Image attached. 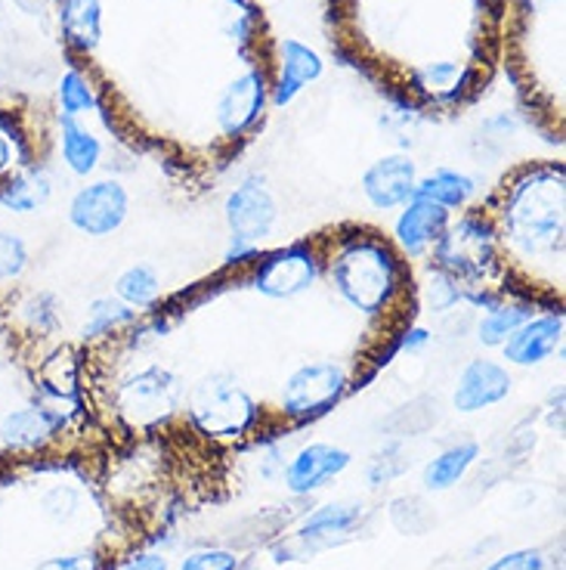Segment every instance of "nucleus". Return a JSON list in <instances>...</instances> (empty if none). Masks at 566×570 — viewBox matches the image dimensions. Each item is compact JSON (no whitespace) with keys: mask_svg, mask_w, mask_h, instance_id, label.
I'll list each match as a JSON object with an SVG mask.
<instances>
[{"mask_svg":"<svg viewBox=\"0 0 566 570\" xmlns=\"http://www.w3.org/2000/svg\"><path fill=\"white\" fill-rule=\"evenodd\" d=\"M66 425V419L57 410L47 406H22L3 415L0 422V441L10 450H38L47 441H53Z\"/></svg>","mask_w":566,"mask_h":570,"instance_id":"obj_16","label":"nucleus"},{"mask_svg":"<svg viewBox=\"0 0 566 570\" xmlns=\"http://www.w3.org/2000/svg\"><path fill=\"white\" fill-rule=\"evenodd\" d=\"M465 81V69L458 62H430L415 71V85L430 97H455Z\"/></svg>","mask_w":566,"mask_h":570,"instance_id":"obj_27","label":"nucleus"},{"mask_svg":"<svg viewBox=\"0 0 566 570\" xmlns=\"http://www.w3.org/2000/svg\"><path fill=\"white\" fill-rule=\"evenodd\" d=\"M486 570H545V556L538 549H520V552L498 558L496 564Z\"/></svg>","mask_w":566,"mask_h":570,"instance_id":"obj_32","label":"nucleus"},{"mask_svg":"<svg viewBox=\"0 0 566 570\" xmlns=\"http://www.w3.org/2000/svg\"><path fill=\"white\" fill-rule=\"evenodd\" d=\"M526 3H529L533 10H542V7H548V3H554V0H526Z\"/></svg>","mask_w":566,"mask_h":570,"instance_id":"obj_38","label":"nucleus"},{"mask_svg":"<svg viewBox=\"0 0 566 570\" xmlns=\"http://www.w3.org/2000/svg\"><path fill=\"white\" fill-rule=\"evenodd\" d=\"M347 370L331 360L304 363L285 379L282 413L291 419H316L326 415L344 394H347Z\"/></svg>","mask_w":566,"mask_h":570,"instance_id":"obj_6","label":"nucleus"},{"mask_svg":"<svg viewBox=\"0 0 566 570\" xmlns=\"http://www.w3.org/2000/svg\"><path fill=\"white\" fill-rule=\"evenodd\" d=\"M446 227H449V208L415 196L399 212L397 224H394V239L409 257H421L439 243Z\"/></svg>","mask_w":566,"mask_h":570,"instance_id":"obj_12","label":"nucleus"},{"mask_svg":"<svg viewBox=\"0 0 566 570\" xmlns=\"http://www.w3.org/2000/svg\"><path fill=\"white\" fill-rule=\"evenodd\" d=\"M418 165L409 156H384L363 174V196L375 212H394L415 199Z\"/></svg>","mask_w":566,"mask_h":570,"instance_id":"obj_10","label":"nucleus"},{"mask_svg":"<svg viewBox=\"0 0 566 570\" xmlns=\"http://www.w3.org/2000/svg\"><path fill=\"white\" fill-rule=\"evenodd\" d=\"M526 320H533V307H529V304H517V301L496 304V307H489L486 316L480 320L477 338H480L483 347H502L517 328L524 326Z\"/></svg>","mask_w":566,"mask_h":570,"instance_id":"obj_23","label":"nucleus"},{"mask_svg":"<svg viewBox=\"0 0 566 570\" xmlns=\"http://www.w3.org/2000/svg\"><path fill=\"white\" fill-rule=\"evenodd\" d=\"M121 570H168V561L149 552V556H137L133 561H128Z\"/></svg>","mask_w":566,"mask_h":570,"instance_id":"obj_36","label":"nucleus"},{"mask_svg":"<svg viewBox=\"0 0 566 570\" xmlns=\"http://www.w3.org/2000/svg\"><path fill=\"white\" fill-rule=\"evenodd\" d=\"M10 168H13V146L0 134V177L10 171Z\"/></svg>","mask_w":566,"mask_h":570,"instance_id":"obj_37","label":"nucleus"},{"mask_svg":"<svg viewBox=\"0 0 566 570\" xmlns=\"http://www.w3.org/2000/svg\"><path fill=\"white\" fill-rule=\"evenodd\" d=\"M59 106H62V118H78L87 109L97 106V97L78 71H66L59 81Z\"/></svg>","mask_w":566,"mask_h":570,"instance_id":"obj_29","label":"nucleus"},{"mask_svg":"<svg viewBox=\"0 0 566 570\" xmlns=\"http://www.w3.org/2000/svg\"><path fill=\"white\" fill-rule=\"evenodd\" d=\"M322 75V59L316 50H310L307 43L291 41L285 38L282 41V75L276 81V94H272V102L276 106H288V102L298 97L304 87L316 81Z\"/></svg>","mask_w":566,"mask_h":570,"instance_id":"obj_17","label":"nucleus"},{"mask_svg":"<svg viewBox=\"0 0 566 570\" xmlns=\"http://www.w3.org/2000/svg\"><path fill=\"white\" fill-rule=\"evenodd\" d=\"M474 180L461 171H453V168H437L434 174L427 177H418V186H415V196L421 199H430L443 205V208H461L467 205V199L474 196Z\"/></svg>","mask_w":566,"mask_h":570,"instance_id":"obj_22","label":"nucleus"},{"mask_svg":"<svg viewBox=\"0 0 566 570\" xmlns=\"http://www.w3.org/2000/svg\"><path fill=\"white\" fill-rule=\"evenodd\" d=\"M115 298L125 301L133 311H149L161 298V279L149 264H133L115 279Z\"/></svg>","mask_w":566,"mask_h":570,"instance_id":"obj_24","label":"nucleus"},{"mask_svg":"<svg viewBox=\"0 0 566 570\" xmlns=\"http://www.w3.org/2000/svg\"><path fill=\"white\" fill-rule=\"evenodd\" d=\"M434 252L449 279H477L496 257V227L486 217L467 214L455 227H446Z\"/></svg>","mask_w":566,"mask_h":570,"instance_id":"obj_5","label":"nucleus"},{"mask_svg":"<svg viewBox=\"0 0 566 570\" xmlns=\"http://www.w3.org/2000/svg\"><path fill=\"white\" fill-rule=\"evenodd\" d=\"M560 342H564V316H533L502 344V354L510 366H538L560 347Z\"/></svg>","mask_w":566,"mask_h":570,"instance_id":"obj_15","label":"nucleus"},{"mask_svg":"<svg viewBox=\"0 0 566 570\" xmlns=\"http://www.w3.org/2000/svg\"><path fill=\"white\" fill-rule=\"evenodd\" d=\"M510 372L508 366H502L498 360H486L477 356L470 360L461 375H458V385H455L453 403L458 413H480L489 410L510 394Z\"/></svg>","mask_w":566,"mask_h":570,"instance_id":"obj_11","label":"nucleus"},{"mask_svg":"<svg viewBox=\"0 0 566 570\" xmlns=\"http://www.w3.org/2000/svg\"><path fill=\"white\" fill-rule=\"evenodd\" d=\"M224 217L232 236L260 245L279 220V202L260 177H245L227 196Z\"/></svg>","mask_w":566,"mask_h":570,"instance_id":"obj_9","label":"nucleus"},{"mask_svg":"<svg viewBox=\"0 0 566 570\" xmlns=\"http://www.w3.org/2000/svg\"><path fill=\"white\" fill-rule=\"evenodd\" d=\"M564 168H536L508 189L502 229L524 257H552L564 248Z\"/></svg>","mask_w":566,"mask_h":570,"instance_id":"obj_1","label":"nucleus"},{"mask_svg":"<svg viewBox=\"0 0 566 570\" xmlns=\"http://www.w3.org/2000/svg\"><path fill=\"white\" fill-rule=\"evenodd\" d=\"M130 196L118 180H93L81 186L69 202L71 227L85 236L102 239L128 220Z\"/></svg>","mask_w":566,"mask_h":570,"instance_id":"obj_8","label":"nucleus"},{"mask_svg":"<svg viewBox=\"0 0 566 570\" xmlns=\"http://www.w3.org/2000/svg\"><path fill=\"white\" fill-rule=\"evenodd\" d=\"M38 570H97L93 552H78V556H59L38 564Z\"/></svg>","mask_w":566,"mask_h":570,"instance_id":"obj_33","label":"nucleus"},{"mask_svg":"<svg viewBox=\"0 0 566 570\" xmlns=\"http://www.w3.org/2000/svg\"><path fill=\"white\" fill-rule=\"evenodd\" d=\"M347 465H350V453L347 450L331 446V443H310V446H304L298 456L288 462L285 487L295 497H307L312 490L326 487L331 478H338Z\"/></svg>","mask_w":566,"mask_h":570,"instance_id":"obj_14","label":"nucleus"},{"mask_svg":"<svg viewBox=\"0 0 566 570\" xmlns=\"http://www.w3.org/2000/svg\"><path fill=\"white\" fill-rule=\"evenodd\" d=\"M319 271H322V261L310 243L288 245L260 261L255 273V288L264 298L272 301L298 298L316 285Z\"/></svg>","mask_w":566,"mask_h":570,"instance_id":"obj_7","label":"nucleus"},{"mask_svg":"<svg viewBox=\"0 0 566 570\" xmlns=\"http://www.w3.org/2000/svg\"><path fill=\"white\" fill-rule=\"evenodd\" d=\"M403 283L397 252L378 239H350L331 257V285L340 298L354 311L366 316H378L397 298Z\"/></svg>","mask_w":566,"mask_h":570,"instance_id":"obj_2","label":"nucleus"},{"mask_svg":"<svg viewBox=\"0 0 566 570\" xmlns=\"http://www.w3.org/2000/svg\"><path fill=\"white\" fill-rule=\"evenodd\" d=\"M59 146H62V158H66L71 174L87 177V174L97 171V165H100L102 158V142L90 130L81 128L75 118H62L59 121Z\"/></svg>","mask_w":566,"mask_h":570,"instance_id":"obj_19","label":"nucleus"},{"mask_svg":"<svg viewBox=\"0 0 566 570\" xmlns=\"http://www.w3.org/2000/svg\"><path fill=\"white\" fill-rule=\"evenodd\" d=\"M183 385L170 370L146 366L118 387V413L133 428H152L168 422L180 410Z\"/></svg>","mask_w":566,"mask_h":570,"instance_id":"obj_4","label":"nucleus"},{"mask_svg":"<svg viewBox=\"0 0 566 570\" xmlns=\"http://www.w3.org/2000/svg\"><path fill=\"white\" fill-rule=\"evenodd\" d=\"M130 323H137V311L128 307L125 301L97 298L87 307V320L81 335H85L87 342H97V338H106V335H112V332L130 326Z\"/></svg>","mask_w":566,"mask_h":570,"instance_id":"obj_25","label":"nucleus"},{"mask_svg":"<svg viewBox=\"0 0 566 570\" xmlns=\"http://www.w3.org/2000/svg\"><path fill=\"white\" fill-rule=\"evenodd\" d=\"M62 35L75 50H93L102 35V7L100 0H62L59 7Z\"/></svg>","mask_w":566,"mask_h":570,"instance_id":"obj_18","label":"nucleus"},{"mask_svg":"<svg viewBox=\"0 0 566 570\" xmlns=\"http://www.w3.org/2000/svg\"><path fill=\"white\" fill-rule=\"evenodd\" d=\"M359 505H322L300 524V537H326V533H344L359 521Z\"/></svg>","mask_w":566,"mask_h":570,"instance_id":"obj_26","label":"nucleus"},{"mask_svg":"<svg viewBox=\"0 0 566 570\" xmlns=\"http://www.w3.org/2000/svg\"><path fill=\"white\" fill-rule=\"evenodd\" d=\"M427 344H430V332L421 326H415V328H409L406 335H403L399 347H403V351H409V354H421Z\"/></svg>","mask_w":566,"mask_h":570,"instance_id":"obj_35","label":"nucleus"},{"mask_svg":"<svg viewBox=\"0 0 566 570\" xmlns=\"http://www.w3.org/2000/svg\"><path fill=\"white\" fill-rule=\"evenodd\" d=\"M260 255V245L248 243V239H239V236H229L227 252H224V264H248V261H255Z\"/></svg>","mask_w":566,"mask_h":570,"instance_id":"obj_34","label":"nucleus"},{"mask_svg":"<svg viewBox=\"0 0 566 570\" xmlns=\"http://www.w3.org/2000/svg\"><path fill=\"white\" fill-rule=\"evenodd\" d=\"M26 320H29L31 328H38V332H50V328L57 326L59 311H57V298L53 295H34V298L26 301Z\"/></svg>","mask_w":566,"mask_h":570,"instance_id":"obj_31","label":"nucleus"},{"mask_svg":"<svg viewBox=\"0 0 566 570\" xmlns=\"http://www.w3.org/2000/svg\"><path fill=\"white\" fill-rule=\"evenodd\" d=\"M186 415L205 438L232 441V438H241L248 428H255L257 403L241 387L239 379H232L227 372H214L189 391Z\"/></svg>","mask_w":566,"mask_h":570,"instance_id":"obj_3","label":"nucleus"},{"mask_svg":"<svg viewBox=\"0 0 566 570\" xmlns=\"http://www.w3.org/2000/svg\"><path fill=\"white\" fill-rule=\"evenodd\" d=\"M29 271V245L13 229H0V283L19 279Z\"/></svg>","mask_w":566,"mask_h":570,"instance_id":"obj_28","label":"nucleus"},{"mask_svg":"<svg viewBox=\"0 0 566 570\" xmlns=\"http://www.w3.org/2000/svg\"><path fill=\"white\" fill-rule=\"evenodd\" d=\"M50 177L43 171H26L0 186V208L13 214H34L50 202Z\"/></svg>","mask_w":566,"mask_h":570,"instance_id":"obj_21","label":"nucleus"},{"mask_svg":"<svg viewBox=\"0 0 566 570\" xmlns=\"http://www.w3.org/2000/svg\"><path fill=\"white\" fill-rule=\"evenodd\" d=\"M239 558L227 552V549H199L189 558H183L180 570H236Z\"/></svg>","mask_w":566,"mask_h":570,"instance_id":"obj_30","label":"nucleus"},{"mask_svg":"<svg viewBox=\"0 0 566 570\" xmlns=\"http://www.w3.org/2000/svg\"><path fill=\"white\" fill-rule=\"evenodd\" d=\"M264 102H267L264 71H245L217 100V128L227 137H239L260 118Z\"/></svg>","mask_w":566,"mask_h":570,"instance_id":"obj_13","label":"nucleus"},{"mask_svg":"<svg viewBox=\"0 0 566 570\" xmlns=\"http://www.w3.org/2000/svg\"><path fill=\"white\" fill-rule=\"evenodd\" d=\"M477 456H480V446L474 441H461L449 450H443L437 459L427 462L425 487L427 490H449L465 478L470 465L477 462Z\"/></svg>","mask_w":566,"mask_h":570,"instance_id":"obj_20","label":"nucleus"}]
</instances>
